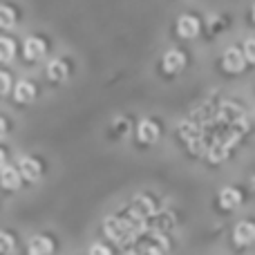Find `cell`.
I'll return each instance as SVG.
<instances>
[{"instance_id":"16","label":"cell","mask_w":255,"mask_h":255,"mask_svg":"<svg viewBox=\"0 0 255 255\" xmlns=\"http://www.w3.org/2000/svg\"><path fill=\"white\" fill-rule=\"evenodd\" d=\"M244 54H247L249 63L255 65V38H249L247 43H244Z\"/></svg>"},{"instance_id":"17","label":"cell","mask_w":255,"mask_h":255,"mask_svg":"<svg viewBox=\"0 0 255 255\" xmlns=\"http://www.w3.org/2000/svg\"><path fill=\"white\" fill-rule=\"evenodd\" d=\"M13 251V242H11V235L9 233H2V253L9 255Z\"/></svg>"},{"instance_id":"10","label":"cell","mask_w":255,"mask_h":255,"mask_svg":"<svg viewBox=\"0 0 255 255\" xmlns=\"http://www.w3.org/2000/svg\"><path fill=\"white\" fill-rule=\"evenodd\" d=\"M20 172L27 181H36L40 177V163L31 157H22L20 159Z\"/></svg>"},{"instance_id":"8","label":"cell","mask_w":255,"mask_h":255,"mask_svg":"<svg viewBox=\"0 0 255 255\" xmlns=\"http://www.w3.org/2000/svg\"><path fill=\"white\" fill-rule=\"evenodd\" d=\"M242 204V193L238 188H224L220 193V206L224 211H235Z\"/></svg>"},{"instance_id":"19","label":"cell","mask_w":255,"mask_h":255,"mask_svg":"<svg viewBox=\"0 0 255 255\" xmlns=\"http://www.w3.org/2000/svg\"><path fill=\"white\" fill-rule=\"evenodd\" d=\"M90 253H110L106 247H101V244H94L92 249H90Z\"/></svg>"},{"instance_id":"1","label":"cell","mask_w":255,"mask_h":255,"mask_svg":"<svg viewBox=\"0 0 255 255\" xmlns=\"http://www.w3.org/2000/svg\"><path fill=\"white\" fill-rule=\"evenodd\" d=\"M247 54L240 52L238 47H229L224 52V58H222V67H224L226 72H231V74H238V72L244 70V65H247Z\"/></svg>"},{"instance_id":"12","label":"cell","mask_w":255,"mask_h":255,"mask_svg":"<svg viewBox=\"0 0 255 255\" xmlns=\"http://www.w3.org/2000/svg\"><path fill=\"white\" fill-rule=\"evenodd\" d=\"M13 97H16L18 103H31L36 97V88L29 81H20V83L16 85V90H13Z\"/></svg>"},{"instance_id":"14","label":"cell","mask_w":255,"mask_h":255,"mask_svg":"<svg viewBox=\"0 0 255 255\" xmlns=\"http://www.w3.org/2000/svg\"><path fill=\"white\" fill-rule=\"evenodd\" d=\"M13 54H16V45L11 43V38H2V43H0V61L9 63L13 58Z\"/></svg>"},{"instance_id":"5","label":"cell","mask_w":255,"mask_h":255,"mask_svg":"<svg viewBox=\"0 0 255 255\" xmlns=\"http://www.w3.org/2000/svg\"><path fill=\"white\" fill-rule=\"evenodd\" d=\"M233 238L240 247H249L255 242V224L253 222H240L233 231Z\"/></svg>"},{"instance_id":"2","label":"cell","mask_w":255,"mask_h":255,"mask_svg":"<svg viewBox=\"0 0 255 255\" xmlns=\"http://www.w3.org/2000/svg\"><path fill=\"white\" fill-rule=\"evenodd\" d=\"M103 231H106L108 238L115 240L117 244H124V238H128V224H124L119 217H108L106 224H103Z\"/></svg>"},{"instance_id":"15","label":"cell","mask_w":255,"mask_h":255,"mask_svg":"<svg viewBox=\"0 0 255 255\" xmlns=\"http://www.w3.org/2000/svg\"><path fill=\"white\" fill-rule=\"evenodd\" d=\"M0 13H2V22H0V25H2V29H9V27L13 25V20H16V13H13V9L4 4Z\"/></svg>"},{"instance_id":"3","label":"cell","mask_w":255,"mask_h":255,"mask_svg":"<svg viewBox=\"0 0 255 255\" xmlns=\"http://www.w3.org/2000/svg\"><path fill=\"white\" fill-rule=\"evenodd\" d=\"M186 65V54L179 52V49H170V52H166V56H163V70L168 72V74H177V72H181Z\"/></svg>"},{"instance_id":"18","label":"cell","mask_w":255,"mask_h":255,"mask_svg":"<svg viewBox=\"0 0 255 255\" xmlns=\"http://www.w3.org/2000/svg\"><path fill=\"white\" fill-rule=\"evenodd\" d=\"M2 94H9V88H11V79H9V74L7 72H2Z\"/></svg>"},{"instance_id":"4","label":"cell","mask_w":255,"mask_h":255,"mask_svg":"<svg viewBox=\"0 0 255 255\" xmlns=\"http://www.w3.org/2000/svg\"><path fill=\"white\" fill-rule=\"evenodd\" d=\"M136 139L141 143H154L159 139V126L150 119H143L139 126H136Z\"/></svg>"},{"instance_id":"13","label":"cell","mask_w":255,"mask_h":255,"mask_svg":"<svg viewBox=\"0 0 255 255\" xmlns=\"http://www.w3.org/2000/svg\"><path fill=\"white\" fill-rule=\"evenodd\" d=\"M52 251H54V244L49 242L45 235H36V238L29 242V253L31 255H45V253H52Z\"/></svg>"},{"instance_id":"20","label":"cell","mask_w":255,"mask_h":255,"mask_svg":"<svg viewBox=\"0 0 255 255\" xmlns=\"http://www.w3.org/2000/svg\"><path fill=\"white\" fill-rule=\"evenodd\" d=\"M253 20H255V7H253Z\"/></svg>"},{"instance_id":"7","label":"cell","mask_w":255,"mask_h":255,"mask_svg":"<svg viewBox=\"0 0 255 255\" xmlns=\"http://www.w3.org/2000/svg\"><path fill=\"white\" fill-rule=\"evenodd\" d=\"M2 186L7 190H18L20 188V177H22V172H16V168H11V166H7V159H4V154H2Z\"/></svg>"},{"instance_id":"6","label":"cell","mask_w":255,"mask_h":255,"mask_svg":"<svg viewBox=\"0 0 255 255\" xmlns=\"http://www.w3.org/2000/svg\"><path fill=\"white\" fill-rule=\"evenodd\" d=\"M177 34L181 38H195L199 34V20L195 16H181L177 20Z\"/></svg>"},{"instance_id":"11","label":"cell","mask_w":255,"mask_h":255,"mask_svg":"<svg viewBox=\"0 0 255 255\" xmlns=\"http://www.w3.org/2000/svg\"><path fill=\"white\" fill-rule=\"evenodd\" d=\"M47 79L54 81V83H63V81L67 79V65H65V61L56 58V61L49 63V65H47Z\"/></svg>"},{"instance_id":"9","label":"cell","mask_w":255,"mask_h":255,"mask_svg":"<svg viewBox=\"0 0 255 255\" xmlns=\"http://www.w3.org/2000/svg\"><path fill=\"white\" fill-rule=\"evenodd\" d=\"M22 52H25V58L27 61H38V58L45 56V43L40 38H27L25 40V47H22Z\"/></svg>"}]
</instances>
